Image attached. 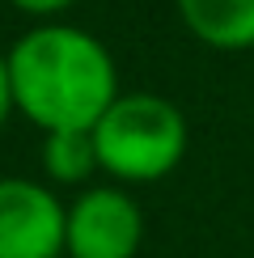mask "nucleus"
Instances as JSON below:
<instances>
[{
    "instance_id": "obj_2",
    "label": "nucleus",
    "mask_w": 254,
    "mask_h": 258,
    "mask_svg": "<svg viewBox=\"0 0 254 258\" xmlns=\"http://www.w3.org/2000/svg\"><path fill=\"white\" fill-rule=\"evenodd\" d=\"M93 144L114 182H161L186 157V119L157 93H119L93 127Z\"/></svg>"
},
{
    "instance_id": "obj_4",
    "label": "nucleus",
    "mask_w": 254,
    "mask_h": 258,
    "mask_svg": "<svg viewBox=\"0 0 254 258\" xmlns=\"http://www.w3.org/2000/svg\"><path fill=\"white\" fill-rule=\"evenodd\" d=\"M68 212L30 178H0V258H59Z\"/></svg>"
},
{
    "instance_id": "obj_1",
    "label": "nucleus",
    "mask_w": 254,
    "mask_h": 258,
    "mask_svg": "<svg viewBox=\"0 0 254 258\" xmlns=\"http://www.w3.org/2000/svg\"><path fill=\"white\" fill-rule=\"evenodd\" d=\"M13 106L42 132H93L119 102V72L110 51L89 30L38 26L9 51Z\"/></svg>"
},
{
    "instance_id": "obj_3",
    "label": "nucleus",
    "mask_w": 254,
    "mask_h": 258,
    "mask_svg": "<svg viewBox=\"0 0 254 258\" xmlns=\"http://www.w3.org/2000/svg\"><path fill=\"white\" fill-rule=\"evenodd\" d=\"M144 241V216L119 186H89L68 208V258H136Z\"/></svg>"
},
{
    "instance_id": "obj_7",
    "label": "nucleus",
    "mask_w": 254,
    "mask_h": 258,
    "mask_svg": "<svg viewBox=\"0 0 254 258\" xmlns=\"http://www.w3.org/2000/svg\"><path fill=\"white\" fill-rule=\"evenodd\" d=\"M9 5L30 17H51V13H64L68 5H77V0H9Z\"/></svg>"
},
{
    "instance_id": "obj_6",
    "label": "nucleus",
    "mask_w": 254,
    "mask_h": 258,
    "mask_svg": "<svg viewBox=\"0 0 254 258\" xmlns=\"http://www.w3.org/2000/svg\"><path fill=\"white\" fill-rule=\"evenodd\" d=\"M42 165L55 182H85L98 174V144L93 132H51L42 140Z\"/></svg>"
},
{
    "instance_id": "obj_5",
    "label": "nucleus",
    "mask_w": 254,
    "mask_h": 258,
    "mask_svg": "<svg viewBox=\"0 0 254 258\" xmlns=\"http://www.w3.org/2000/svg\"><path fill=\"white\" fill-rule=\"evenodd\" d=\"M182 26L204 47L250 51L254 47V0H178Z\"/></svg>"
},
{
    "instance_id": "obj_8",
    "label": "nucleus",
    "mask_w": 254,
    "mask_h": 258,
    "mask_svg": "<svg viewBox=\"0 0 254 258\" xmlns=\"http://www.w3.org/2000/svg\"><path fill=\"white\" fill-rule=\"evenodd\" d=\"M9 110H13V85H9V59L0 55V123L9 119Z\"/></svg>"
}]
</instances>
